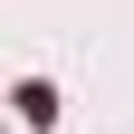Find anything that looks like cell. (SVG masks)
I'll list each match as a JSON object with an SVG mask.
<instances>
[]
</instances>
